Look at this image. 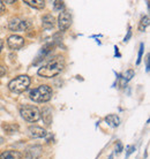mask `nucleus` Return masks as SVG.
I'll use <instances>...</instances> for the list:
<instances>
[{"mask_svg":"<svg viewBox=\"0 0 150 159\" xmlns=\"http://www.w3.org/2000/svg\"><path fill=\"white\" fill-rule=\"evenodd\" d=\"M65 68V59L63 57H55L53 59L49 60L45 65L38 69V75L45 79H51L59 75Z\"/></svg>","mask_w":150,"mask_h":159,"instance_id":"1","label":"nucleus"},{"mask_svg":"<svg viewBox=\"0 0 150 159\" xmlns=\"http://www.w3.org/2000/svg\"><path fill=\"white\" fill-rule=\"evenodd\" d=\"M52 97V89L46 84L40 85L30 90L29 92V98L34 100L35 103H46L51 99Z\"/></svg>","mask_w":150,"mask_h":159,"instance_id":"2","label":"nucleus"},{"mask_svg":"<svg viewBox=\"0 0 150 159\" xmlns=\"http://www.w3.org/2000/svg\"><path fill=\"white\" fill-rule=\"evenodd\" d=\"M30 85V79L27 75H20L8 83V89L15 93H22Z\"/></svg>","mask_w":150,"mask_h":159,"instance_id":"3","label":"nucleus"},{"mask_svg":"<svg viewBox=\"0 0 150 159\" xmlns=\"http://www.w3.org/2000/svg\"><path fill=\"white\" fill-rule=\"evenodd\" d=\"M20 114L28 122H36L40 119V111L34 105H23L20 108Z\"/></svg>","mask_w":150,"mask_h":159,"instance_id":"4","label":"nucleus"},{"mask_svg":"<svg viewBox=\"0 0 150 159\" xmlns=\"http://www.w3.org/2000/svg\"><path fill=\"white\" fill-rule=\"evenodd\" d=\"M30 22L27 20H22L20 17H13L9 20L8 23V28L12 31H26L30 28Z\"/></svg>","mask_w":150,"mask_h":159,"instance_id":"5","label":"nucleus"},{"mask_svg":"<svg viewBox=\"0 0 150 159\" xmlns=\"http://www.w3.org/2000/svg\"><path fill=\"white\" fill-rule=\"evenodd\" d=\"M7 45L8 48L13 50V51H17L24 46V38L17 35H12L8 37L7 39Z\"/></svg>","mask_w":150,"mask_h":159,"instance_id":"6","label":"nucleus"},{"mask_svg":"<svg viewBox=\"0 0 150 159\" xmlns=\"http://www.w3.org/2000/svg\"><path fill=\"white\" fill-rule=\"evenodd\" d=\"M72 24V16L68 12H61L58 16V25L61 31L67 30Z\"/></svg>","mask_w":150,"mask_h":159,"instance_id":"7","label":"nucleus"},{"mask_svg":"<svg viewBox=\"0 0 150 159\" xmlns=\"http://www.w3.org/2000/svg\"><path fill=\"white\" fill-rule=\"evenodd\" d=\"M28 130H29V135L34 139H43L46 136L45 129H43L42 127H38V126H31V127H29Z\"/></svg>","mask_w":150,"mask_h":159,"instance_id":"8","label":"nucleus"},{"mask_svg":"<svg viewBox=\"0 0 150 159\" xmlns=\"http://www.w3.org/2000/svg\"><path fill=\"white\" fill-rule=\"evenodd\" d=\"M42 24H43V28L46 29V30H50L54 27L55 24V20L52 14H46V15L43 16L42 19Z\"/></svg>","mask_w":150,"mask_h":159,"instance_id":"9","label":"nucleus"},{"mask_svg":"<svg viewBox=\"0 0 150 159\" xmlns=\"http://www.w3.org/2000/svg\"><path fill=\"white\" fill-rule=\"evenodd\" d=\"M0 159H22V155L19 151L7 150L0 155Z\"/></svg>","mask_w":150,"mask_h":159,"instance_id":"10","label":"nucleus"},{"mask_svg":"<svg viewBox=\"0 0 150 159\" xmlns=\"http://www.w3.org/2000/svg\"><path fill=\"white\" fill-rule=\"evenodd\" d=\"M105 121L109 123V126H111V127H118L119 125H120V119H119V116H115V114L107 116L106 118H105Z\"/></svg>","mask_w":150,"mask_h":159,"instance_id":"11","label":"nucleus"},{"mask_svg":"<svg viewBox=\"0 0 150 159\" xmlns=\"http://www.w3.org/2000/svg\"><path fill=\"white\" fill-rule=\"evenodd\" d=\"M24 4L29 5L34 8H37V9H42L45 6V1L44 0H26Z\"/></svg>","mask_w":150,"mask_h":159,"instance_id":"12","label":"nucleus"},{"mask_svg":"<svg viewBox=\"0 0 150 159\" xmlns=\"http://www.w3.org/2000/svg\"><path fill=\"white\" fill-rule=\"evenodd\" d=\"M148 25H149V16L146 15L141 19V22H140V25H138V30L140 31H144L148 28Z\"/></svg>","mask_w":150,"mask_h":159,"instance_id":"13","label":"nucleus"},{"mask_svg":"<svg viewBox=\"0 0 150 159\" xmlns=\"http://www.w3.org/2000/svg\"><path fill=\"white\" fill-rule=\"evenodd\" d=\"M2 129H4L7 134H14V133L17 131L19 127L15 126V125H9V123H7V125H2Z\"/></svg>","mask_w":150,"mask_h":159,"instance_id":"14","label":"nucleus"},{"mask_svg":"<svg viewBox=\"0 0 150 159\" xmlns=\"http://www.w3.org/2000/svg\"><path fill=\"white\" fill-rule=\"evenodd\" d=\"M133 76H134V70H133V69H129V70H127V72L124 74V81H125V82H128Z\"/></svg>","mask_w":150,"mask_h":159,"instance_id":"15","label":"nucleus"},{"mask_svg":"<svg viewBox=\"0 0 150 159\" xmlns=\"http://www.w3.org/2000/svg\"><path fill=\"white\" fill-rule=\"evenodd\" d=\"M63 7H65V5H63V1H54V2H53L54 11H60V12H61V9H63Z\"/></svg>","mask_w":150,"mask_h":159,"instance_id":"16","label":"nucleus"},{"mask_svg":"<svg viewBox=\"0 0 150 159\" xmlns=\"http://www.w3.org/2000/svg\"><path fill=\"white\" fill-rule=\"evenodd\" d=\"M143 50H144V45L143 43L140 45V51H138V61H136V65H138L141 62V59H142V56H143Z\"/></svg>","mask_w":150,"mask_h":159,"instance_id":"17","label":"nucleus"},{"mask_svg":"<svg viewBox=\"0 0 150 159\" xmlns=\"http://www.w3.org/2000/svg\"><path fill=\"white\" fill-rule=\"evenodd\" d=\"M121 151H123V144H121V142H118L117 143V152L120 153Z\"/></svg>","mask_w":150,"mask_h":159,"instance_id":"18","label":"nucleus"},{"mask_svg":"<svg viewBox=\"0 0 150 159\" xmlns=\"http://www.w3.org/2000/svg\"><path fill=\"white\" fill-rule=\"evenodd\" d=\"M130 36H132V31H130V28H129V30H128V34H127V36L125 37L124 42H125V43H126V42H128V39L130 38Z\"/></svg>","mask_w":150,"mask_h":159,"instance_id":"19","label":"nucleus"},{"mask_svg":"<svg viewBox=\"0 0 150 159\" xmlns=\"http://www.w3.org/2000/svg\"><path fill=\"white\" fill-rule=\"evenodd\" d=\"M135 148L134 147H128V149H127V150H128V151H127V153H126V157H128V156L130 155V153H132V152H133V150H134Z\"/></svg>","mask_w":150,"mask_h":159,"instance_id":"20","label":"nucleus"},{"mask_svg":"<svg viewBox=\"0 0 150 159\" xmlns=\"http://www.w3.org/2000/svg\"><path fill=\"white\" fill-rule=\"evenodd\" d=\"M146 62H147V66H146V69L147 72H149V54L147 56V59H146Z\"/></svg>","mask_w":150,"mask_h":159,"instance_id":"21","label":"nucleus"},{"mask_svg":"<svg viewBox=\"0 0 150 159\" xmlns=\"http://www.w3.org/2000/svg\"><path fill=\"white\" fill-rule=\"evenodd\" d=\"M5 73H6V70H5V68L0 66V76H4V75H5Z\"/></svg>","mask_w":150,"mask_h":159,"instance_id":"22","label":"nucleus"},{"mask_svg":"<svg viewBox=\"0 0 150 159\" xmlns=\"http://www.w3.org/2000/svg\"><path fill=\"white\" fill-rule=\"evenodd\" d=\"M5 11V6L2 4V1H0V13H2Z\"/></svg>","mask_w":150,"mask_h":159,"instance_id":"23","label":"nucleus"},{"mask_svg":"<svg viewBox=\"0 0 150 159\" xmlns=\"http://www.w3.org/2000/svg\"><path fill=\"white\" fill-rule=\"evenodd\" d=\"M115 56H117V57H120V53H119L118 48H117V46H115Z\"/></svg>","mask_w":150,"mask_h":159,"instance_id":"24","label":"nucleus"},{"mask_svg":"<svg viewBox=\"0 0 150 159\" xmlns=\"http://www.w3.org/2000/svg\"><path fill=\"white\" fill-rule=\"evenodd\" d=\"M2 46H4V42L0 39V52H1V50H2Z\"/></svg>","mask_w":150,"mask_h":159,"instance_id":"25","label":"nucleus"},{"mask_svg":"<svg viewBox=\"0 0 150 159\" xmlns=\"http://www.w3.org/2000/svg\"><path fill=\"white\" fill-rule=\"evenodd\" d=\"M2 4H14V1H2Z\"/></svg>","mask_w":150,"mask_h":159,"instance_id":"26","label":"nucleus"}]
</instances>
